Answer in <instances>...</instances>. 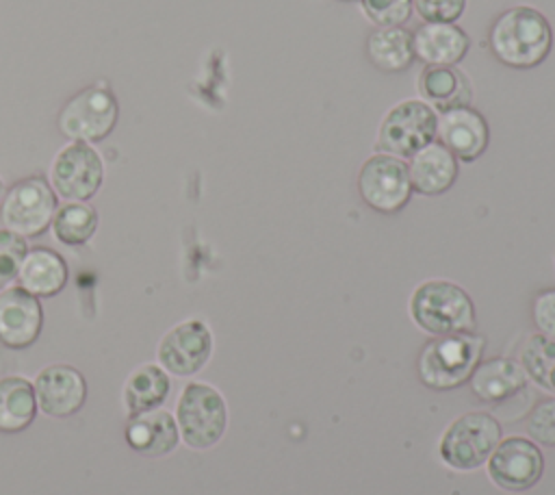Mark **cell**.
Wrapping results in <instances>:
<instances>
[{
  "label": "cell",
  "instance_id": "9a60e30c",
  "mask_svg": "<svg viewBox=\"0 0 555 495\" xmlns=\"http://www.w3.org/2000/svg\"><path fill=\"white\" fill-rule=\"evenodd\" d=\"M43 326V310L39 297L22 287H7L0 291V341L7 347L22 350L37 341Z\"/></svg>",
  "mask_w": 555,
  "mask_h": 495
},
{
  "label": "cell",
  "instance_id": "6da1fadb",
  "mask_svg": "<svg viewBox=\"0 0 555 495\" xmlns=\"http://www.w3.org/2000/svg\"><path fill=\"white\" fill-rule=\"evenodd\" d=\"M494 59L512 69L538 67L553 48V28L538 9L516 4L501 11L488 30Z\"/></svg>",
  "mask_w": 555,
  "mask_h": 495
},
{
  "label": "cell",
  "instance_id": "ba28073f",
  "mask_svg": "<svg viewBox=\"0 0 555 495\" xmlns=\"http://www.w3.org/2000/svg\"><path fill=\"white\" fill-rule=\"evenodd\" d=\"M117 117L119 104L115 93L98 82L78 91L63 104L59 113V130L74 141L95 143L113 132Z\"/></svg>",
  "mask_w": 555,
  "mask_h": 495
},
{
  "label": "cell",
  "instance_id": "e0dca14e",
  "mask_svg": "<svg viewBox=\"0 0 555 495\" xmlns=\"http://www.w3.org/2000/svg\"><path fill=\"white\" fill-rule=\"evenodd\" d=\"M405 163L412 191L421 195H440L449 191L460 174V161L436 139Z\"/></svg>",
  "mask_w": 555,
  "mask_h": 495
},
{
  "label": "cell",
  "instance_id": "f1b7e54d",
  "mask_svg": "<svg viewBox=\"0 0 555 495\" xmlns=\"http://www.w3.org/2000/svg\"><path fill=\"white\" fill-rule=\"evenodd\" d=\"M26 252L28 243L24 237L7 228L0 230V287H9L13 280H17V271Z\"/></svg>",
  "mask_w": 555,
  "mask_h": 495
},
{
  "label": "cell",
  "instance_id": "4316f807",
  "mask_svg": "<svg viewBox=\"0 0 555 495\" xmlns=\"http://www.w3.org/2000/svg\"><path fill=\"white\" fill-rule=\"evenodd\" d=\"M364 17L377 28L403 26L414 11L412 0H360Z\"/></svg>",
  "mask_w": 555,
  "mask_h": 495
},
{
  "label": "cell",
  "instance_id": "8fae6325",
  "mask_svg": "<svg viewBox=\"0 0 555 495\" xmlns=\"http://www.w3.org/2000/svg\"><path fill=\"white\" fill-rule=\"evenodd\" d=\"M50 178L54 193L67 202H85L98 193L104 180V163L89 143L72 141L54 156Z\"/></svg>",
  "mask_w": 555,
  "mask_h": 495
},
{
  "label": "cell",
  "instance_id": "d6986e66",
  "mask_svg": "<svg viewBox=\"0 0 555 495\" xmlns=\"http://www.w3.org/2000/svg\"><path fill=\"white\" fill-rule=\"evenodd\" d=\"M414 56L425 65H457L468 48L470 39L457 24L423 22L412 33Z\"/></svg>",
  "mask_w": 555,
  "mask_h": 495
},
{
  "label": "cell",
  "instance_id": "7402d4cb",
  "mask_svg": "<svg viewBox=\"0 0 555 495\" xmlns=\"http://www.w3.org/2000/svg\"><path fill=\"white\" fill-rule=\"evenodd\" d=\"M364 50L373 67L379 72L397 74L408 69L414 63V43L412 33L403 26H390V28H375L366 41Z\"/></svg>",
  "mask_w": 555,
  "mask_h": 495
},
{
  "label": "cell",
  "instance_id": "f546056e",
  "mask_svg": "<svg viewBox=\"0 0 555 495\" xmlns=\"http://www.w3.org/2000/svg\"><path fill=\"white\" fill-rule=\"evenodd\" d=\"M414 11L423 22H444L455 24L466 9V0H412Z\"/></svg>",
  "mask_w": 555,
  "mask_h": 495
},
{
  "label": "cell",
  "instance_id": "5bb4252c",
  "mask_svg": "<svg viewBox=\"0 0 555 495\" xmlns=\"http://www.w3.org/2000/svg\"><path fill=\"white\" fill-rule=\"evenodd\" d=\"M35 395L48 417H69L87 399V380L72 365H48L35 380Z\"/></svg>",
  "mask_w": 555,
  "mask_h": 495
},
{
  "label": "cell",
  "instance_id": "44dd1931",
  "mask_svg": "<svg viewBox=\"0 0 555 495\" xmlns=\"http://www.w3.org/2000/svg\"><path fill=\"white\" fill-rule=\"evenodd\" d=\"M65 258L50 248H33L26 252L17 271V282L35 297H52L67 282Z\"/></svg>",
  "mask_w": 555,
  "mask_h": 495
},
{
  "label": "cell",
  "instance_id": "603a6c76",
  "mask_svg": "<svg viewBox=\"0 0 555 495\" xmlns=\"http://www.w3.org/2000/svg\"><path fill=\"white\" fill-rule=\"evenodd\" d=\"M169 376L160 365L145 363L139 365L126 380L124 404L132 415H141L154 408H160L169 395Z\"/></svg>",
  "mask_w": 555,
  "mask_h": 495
},
{
  "label": "cell",
  "instance_id": "484cf974",
  "mask_svg": "<svg viewBox=\"0 0 555 495\" xmlns=\"http://www.w3.org/2000/svg\"><path fill=\"white\" fill-rule=\"evenodd\" d=\"M98 228V213L87 202H67L56 208L52 219V232L56 241L65 245L87 243Z\"/></svg>",
  "mask_w": 555,
  "mask_h": 495
},
{
  "label": "cell",
  "instance_id": "ac0fdd59",
  "mask_svg": "<svg viewBox=\"0 0 555 495\" xmlns=\"http://www.w3.org/2000/svg\"><path fill=\"white\" fill-rule=\"evenodd\" d=\"M527 373L518 360L496 356L481 360L468 378L470 391L479 402L503 404L527 389Z\"/></svg>",
  "mask_w": 555,
  "mask_h": 495
},
{
  "label": "cell",
  "instance_id": "3957f363",
  "mask_svg": "<svg viewBox=\"0 0 555 495\" xmlns=\"http://www.w3.org/2000/svg\"><path fill=\"white\" fill-rule=\"evenodd\" d=\"M410 317L431 337L473 332L477 326L475 304L466 289L451 280H425L410 295Z\"/></svg>",
  "mask_w": 555,
  "mask_h": 495
},
{
  "label": "cell",
  "instance_id": "2e32d148",
  "mask_svg": "<svg viewBox=\"0 0 555 495\" xmlns=\"http://www.w3.org/2000/svg\"><path fill=\"white\" fill-rule=\"evenodd\" d=\"M416 91L436 113L468 106L473 100L470 78L455 65H425L416 76Z\"/></svg>",
  "mask_w": 555,
  "mask_h": 495
},
{
  "label": "cell",
  "instance_id": "1f68e13d",
  "mask_svg": "<svg viewBox=\"0 0 555 495\" xmlns=\"http://www.w3.org/2000/svg\"><path fill=\"white\" fill-rule=\"evenodd\" d=\"M4 191H7V189H4V182H2V178H0V202H2V198H4Z\"/></svg>",
  "mask_w": 555,
  "mask_h": 495
},
{
  "label": "cell",
  "instance_id": "4fadbf2b",
  "mask_svg": "<svg viewBox=\"0 0 555 495\" xmlns=\"http://www.w3.org/2000/svg\"><path fill=\"white\" fill-rule=\"evenodd\" d=\"M436 141H440L460 163L477 161L490 143V128L486 117L468 106L438 113Z\"/></svg>",
  "mask_w": 555,
  "mask_h": 495
},
{
  "label": "cell",
  "instance_id": "d6a6232c",
  "mask_svg": "<svg viewBox=\"0 0 555 495\" xmlns=\"http://www.w3.org/2000/svg\"><path fill=\"white\" fill-rule=\"evenodd\" d=\"M340 2H356V0H340ZM360 2V0H358Z\"/></svg>",
  "mask_w": 555,
  "mask_h": 495
},
{
  "label": "cell",
  "instance_id": "ffe728a7",
  "mask_svg": "<svg viewBox=\"0 0 555 495\" xmlns=\"http://www.w3.org/2000/svg\"><path fill=\"white\" fill-rule=\"evenodd\" d=\"M124 436L134 452L152 458L173 452L180 441V432L173 415L163 408L132 415L126 423Z\"/></svg>",
  "mask_w": 555,
  "mask_h": 495
},
{
  "label": "cell",
  "instance_id": "9c48e42d",
  "mask_svg": "<svg viewBox=\"0 0 555 495\" xmlns=\"http://www.w3.org/2000/svg\"><path fill=\"white\" fill-rule=\"evenodd\" d=\"M358 193L369 208L382 215L399 213L414 193L408 163L384 152L371 154L358 172Z\"/></svg>",
  "mask_w": 555,
  "mask_h": 495
},
{
  "label": "cell",
  "instance_id": "83f0119b",
  "mask_svg": "<svg viewBox=\"0 0 555 495\" xmlns=\"http://www.w3.org/2000/svg\"><path fill=\"white\" fill-rule=\"evenodd\" d=\"M525 430L529 439L544 447H555V395L542 397L527 415Z\"/></svg>",
  "mask_w": 555,
  "mask_h": 495
},
{
  "label": "cell",
  "instance_id": "7a4b0ae2",
  "mask_svg": "<svg viewBox=\"0 0 555 495\" xmlns=\"http://www.w3.org/2000/svg\"><path fill=\"white\" fill-rule=\"evenodd\" d=\"M483 350L486 339L475 330L434 337L418 352L416 376L431 391H453L468 382Z\"/></svg>",
  "mask_w": 555,
  "mask_h": 495
},
{
  "label": "cell",
  "instance_id": "cb8c5ba5",
  "mask_svg": "<svg viewBox=\"0 0 555 495\" xmlns=\"http://www.w3.org/2000/svg\"><path fill=\"white\" fill-rule=\"evenodd\" d=\"M35 386L20 376L0 380V432H20L37 415Z\"/></svg>",
  "mask_w": 555,
  "mask_h": 495
},
{
  "label": "cell",
  "instance_id": "7c38bea8",
  "mask_svg": "<svg viewBox=\"0 0 555 495\" xmlns=\"http://www.w3.org/2000/svg\"><path fill=\"white\" fill-rule=\"evenodd\" d=\"M212 354V332L202 319H186L173 326L158 343V363L167 373L193 376Z\"/></svg>",
  "mask_w": 555,
  "mask_h": 495
},
{
  "label": "cell",
  "instance_id": "8992f818",
  "mask_svg": "<svg viewBox=\"0 0 555 495\" xmlns=\"http://www.w3.org/2000/svg\"><path fill=\"white\" fill-rule=\"evenodd\" d=\"M438 113L418 98H408L388 109L379 122L375 152L410 158L436 139Z\"/></svg>",
  "mask_w": 555,
  "mask_h": 495
},
{
  "label": "cell",
  "instance_id": "277c9868",
  "mask_svg": "<svg viewBox=\"0 0 555 495\" xmlns=\"http://www.w3.org/2000/svg\"><path fill=\"white\" fill-rule=\"evenodd\" d=\"M501 439L503 426L494 415L483 410L464 412L442 432L438 456L453 471H475L486 465Z\"/></svg>",
  "mask_w": 555,
  "mask_h": 495
},
{
  "label": "cell",
  "instance_id": "52a82bcc",
  "mask_svg": "<svg viewBox=\"0 0 555 495\" xmlns=\"http://www.w3.org/2000/svg\"><path fill=\"white\" fill-rule=\"evenodd\" d=\"M59 208L56 193L43 176H28L4 191L0 221L20 237H39L48 230Z\"/></svg>",
  "mask_w": 555,
  "mask_h": 495
},
{
  "label": "cell",
  "instance_id": "4dcf8cb0",
  "mask_svg": "<svg viewBox=\"0 0 555 495\" xmlns=\"http://www.w3.org/2000/svg\"><path fill=\"white\" fill-rule=\"evenodd\" d=\"M531 319L540 334L555 339V287L535 293L531 302Z\"/></svg>",
  "mask_w": 555,
  "mask_h": 495
},
{
  "label": "cell",
  "instance_id": "30bf717a",
  "mask_svg": "<svg viewBox=\"0 0 555 495\" xmlns=\"http://www.w3.org/2000/svg\"><path fill=\"white\" fill-rule=\"evenodd\" d=\"M488 478L503 491L522 493L535 486L544 473V454L525 436L501 439L486 460Z\"/></svg>",
  "mask_w": 555,
  "mask_h": 495
},
{
  "label": "cell",
  "instance_id": "5b68a950",
  "mask_svg": "<svg viewBox=\"0 0 555 495\" xmlns=\"http://www.w3.org/2000/svg\"><path fill=\"white\" fill-rule=\"evenodd\" d=\"M180 439L191 449H208L221 441L228 428L223 395L206 382H189L176 404Z\"/></svg>",
  "mask_w": 555,
  "mask_h": 495
},
{
  "label": "cell",
  "instance_id": "d4e9b609",
  "mask_svg": "<svg viewBox=\"0 0 555 495\" xmlns=\"http://www.w3.org/2000/svg\"><path fill=\"white\" fill-rule=\"evenodd\" d=\"M518 358L527 378L542 391L555 395V339L540 332L529 334L520 345Z\"/></svg>",
  "mask_w": 555,
  "mask_h": 495
}]
</instances>
